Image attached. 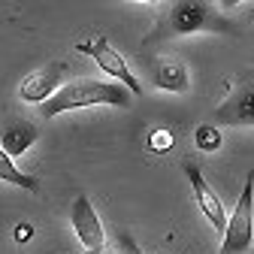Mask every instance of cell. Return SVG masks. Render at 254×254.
Masks as SVG:
<instances>
[{
  "instance_id": "6da1fadb",
  "label": "cell",
  "mask_w": 254,
  "mask_h": 254,
  "mask_svg": "<svg viewBox=\"0 0 254 254\" xmlns=\"http://www.w3.org/2000/svg\"><path fill=\"white\" fill-rule=\"evenodd\" d=\"M133 94L118 82H94V79H79L67 82L52 100L40 106L43 118H55L61 112H73V109H88V106H115V109H130Z\"/></svg>"
},
{
  "instance_id": "7a4b0ae2",
  "label": "cell",
  "mask_w": 254,
  "mask_h": 254,
  "mask_svg": "<svg viewBox=\"0 0 254 254\" xmlns=\"http://www.w3.org/2000/svg\"><path fill=\"white\" fill-rule=\"evenodd\" d=\"M233 24L221 15L212 3H170L164 18H161V34H154V40L161 37H190V34H230Z\"/></svg>"
},
{
  "instance_id": "3957f363",
  "label": "cell",
  "mask_w": 254,
  "mask_h": 254,
  "mask_svg": "<svg viewBox=\"0 0 254 254\" xmlns=\"http://www.w3.org/2000/svg\"><path fill=\"white\" fill-rule=\"evenodd\" d=\"M254 245V170L248 173L242 194L221 233V254H245Z\"/></svg>"
},
{
  "instance_id": "277c9868",
  "label": "cell",
  "mask_w": 254,
  "mask_h": 254,
  "mask_svg": "<svg viewBox=\"0 0 254 254\" xmlns=\"http://www.w3.org/2000/svg\"><path fill=\"white\" fill-rule=\"evenodd\" d=\"M76 49H79V52H85L88 58H94V64H97V67H100L106 76H112L118 85H124L127 91L133 94V97H139V94H142L139 79L133 76V70L127 67V61L112 49V43H109L106 37L94 34V37H88V40H79V43H76Z\"/></svg>"
},
{
  "instance_id": "5b68a950",
  "label": "cell",
  "mask_w": 254,
  "mask_h": 254,
  "mask_svg": "<svg viewBox=\"0 0 254 254\" xmlns=\"http://www.w3.org/2000/svg\"><path fill=\"white\" fill-rule=\"evenodd\" d=\"M215 118L233 127H254V70L233 82L227 100L215 109Z\"/></svg>"
},
{
  "instance_id": "8992f818",
  "label": "cell",
  "mask_w": 254,
  "mask_h": 254,
  "mask_svg": "<svg viewBox=\"0 0 254 254\" xmlns=\"http://www.w3.org/2000/svg\"><path fill=\"white\" fill-rule=\"evenodd\" d=\"M64 76H67V64H64V61H52V64H46V67H40V70H34L30 76L21 79L18 97L24 103L43 106L46 100H52L55 94L64 88Z\"/></svg>"
},
{
  "instance_id": "52a82bcc",
  "label": "cell",
  "mask_w": 254,
  "mask_h": 254,
  "mask_svg": "<svg viewBox=\"0 0 254 254\" xmlns=\"http://www.w3.org/2000/svg\"><path fill=\"white\" fill-rule=\"evenodd\" d=\"M182 167H185V176H188V182H190V190H194V200H197L200 212L206 215V221L215 227V233H224L227 215H224V203H221V197L215 194V188L203 179V173H200V167H197L194 161H185Z\"/></svg>"
},
{
  "instance_id": "ba28073f",
  "label": "cell",
  "mask_w": 254,
  "mask_h": 254,
  "mask_svg": "<svg viewBox=\"0 0 254 254\" xmlns=\"http://www.w3.org/2000/svg\"><path fill=\"white\" fill-rule=\"evenodd\" d=\"M70 224H73V233L79 236V242L85 245V251H103L106 248V230H103L97 212H94V206L85 194H79L70 206Z\"/></svg>"
},
{
  "instance_id": "9c48e42d",
  "label": "cell",
  "mask_w": 254,
  "mask_h": 254,
  "mask_svg": "<svg viewBox=\"0 0 254 254\" xmlns=\"http://www.w3.org/2000/svg\"><path fill=\"white\" fill-rule=\"evenodd\" d=\"M40 139V127L34 121H24V118H12L0 127V148H3L12 161L18 154H24L30 145Z\"/></svg>"
},
{
  "instance_id": "30bf717a",
  "label": "cell",
  "mask_w": 254,
  "mask_h": 254,
  "mask_svg": "<svg viewBox=\"0 0 254 254\" xmlns=\"http://www.w3.org/2000/svg\"><path fill=\"white\" fill-rule=\"evenodd\" d=\"M154 88L157 91H167V94H188L190 91V73L182 61L176 58H164V61H157V67H154Z\"/></svg>"
},
{
  "instance_id": "8fae6325",
  "label": "cell",
  "mask_w": 254,
  "mask_h": 254,
  "mask_svg": "<svg viewBox=\"0 0 254 254\" xmlns=\"http://www.w3.org/2000/svg\"><path fill=\"white\" fill-rule=\"evenodd\" d=\"M0 182H9L15 188H24V190H30V194H37V190H40V182L30 176V173H21L15 167V161H12L3 148H0Z\"/></svg>"
},
{
  "instance_id": "7c38bea8",
  "label": "cell",
  "mask_w": 254,
  "mask_h": 254,
  "mask_svg": "<svg viewBox=\"0 0 254 254\" xmlns=\"http://www.w3.org/2000/svg\"><path fill=\"white\" fill-rule=\"evenodd\" d=\"M194 145L206 154L218 151L221 145H224V133H221V127L218 124H200L197 130H194Z\"/></svg>"
},
{
  "instance_id": "4fadbf2b",
  "label": "cell",
  "mask_w": 254,
  "mask_h": 254,
  "mask_svg": "<svg viewBox=\"0 0 254 254\" xmlns=\"http://www.w3.org/2000/svg\"><path fill=\"white\" fill-rule=\"evenodd\" d=\"M145 148L151 154H167L170 148H176V133L170 127H154V130L145 136Z\"/></svg>"
},
{
  "instance_id": "5bb4252c",
  "label": "cell",
  "mask_w": 254,
  "mask_h": 254,
  "mask_svg": "<svg viewBox=\"0 0 254 254\" xmlns=\"http://www.w3.org/2000/svg\"><path fill=\"white\" fill-rule=\"evenodd\" d=\"M27 239H34V227H30V224H18L15 227V242H27Z\"/></svg>"
},
{
  "instance_id": "9a60e30c",
  "label": "cell",
  "mask_w": 254,
  "mask_h": 254,
  "mask_svg": "<svg viewBox=\"0 0 254 254\" xmlns=\"http://www.w3.org/2000/svg\"><path fill=\"white\" fill-rule=\"evenodd\" d=\"M248 18H251V21H254V6H251V12H248Z\"/></svg>"
},
{
  "instance_id": "2e32d148",
  "label": "cell",
  "mask_w": 254,
  "mask_h": 254,
  "mask_svg": "<svg viewBox=\"0 0 254 254\" xmlns=\"http://www.w3.org/2000/svg\"><path fill=\"white\" fill-rule=\"evenodd\" d=\"M85 254H103V251H85Z\"/></svg>"
}]
</instances>
